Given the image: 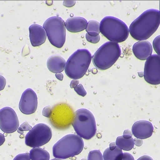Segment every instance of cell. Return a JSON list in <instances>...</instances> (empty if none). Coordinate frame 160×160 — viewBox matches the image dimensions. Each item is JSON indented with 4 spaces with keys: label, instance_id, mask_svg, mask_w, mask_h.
Segmentation results:
<instances>
[{
    "label": "cell",
    "instance_id": "52a82bcc",
    "mask_svg": "<svg viewBox=\"0 0 160 160\" xmlns=\"http://www.w3.org/2000/svg\"><path fill=\"white\" fill-rule=\"evenodd\" d=\"M43 28L50 43L57 48L63 46L66 41V26L61 18L53 17L46 20Z\"/></svg>",
    "mask_w": 160,
    "mask_h": 160
},
{
    "label": "cell",
    "instance_id": "4dcf8cb0",
    "mask_svg": "<svg viewBox=\"0 0 160 160\" xmlns=\"http://www.w3.org/2000/svg\"><path fill=\"white\" fill-rule=\"evenodd\" d=\"M132 133L131 131L129 130H126L123 133V137L125 139H130L132 138Z\"/></svg>",
    "mask_w": 160,
    "mask_h": 160
},
{
    "label": "cell",
    "instance_id": "44dd1931",
    "mask_svg": "<svg viewBox=\"0 0 160 160\" xmlns=\"http://www.w3.org/2000/svg\"><path fill=\"white\" fill-rule=\"evenodd\" d=\"M87 160H104L103 155L99 150L90 151L88 155Z\"/></svg>",
    "mask_w": 160,
    "mask_h": 160
},
{
    "label": "cell",
    "instance_id": "30bf717a",
    "mask_svg": "<svg viewBox=\"0 0 160 160\" xmlns=\"http://www.w3.org/2000/svg\"><path fill=\"white\" fill-rule=\"evenodd\" d=\"M19 121L17 113L10 107L0 109V129L6 133H12L18 130Z\"/></svg>",
    "mask_w": 160,
    "mask_h": 160
},
{
    "label": "cell",
    "instance_id": "d4e9b609",
    "mask_svg": "<svg viewBox=\"0 0 160 160\" xmlns=\"http://www.w3.org/2000/svg\"><path fill=\"white\" fill-rule=\"evenodd\" d=\"M53 108L51 106H48L43 109L42 115L45 117L50 118L52 113Z\"/></svg>",
    "mask_w": 160,
    "mask_h": 160
},
{
    "label": "cell",
    "instance_id": "e0dca14e",
    "mask_svg": "<svg viewBox=\"0 0 160 160\" xmlns=\"http://www.w3.org/2000/svg\"><path fill=\"white\" fill-rule=\"evenodd\" d=\"M29 154L31 160H49L50 159L48 152L40 147H36L31 149Z\"/></svg>",
    "mask_w": 160,
    "mask_h": 160
},
{
    "label": "cell",
    "instance_id": "d6986e66",
    "mask_svg": "<svg viewBox=\"0 0 160 160\" xmlns=\"http://www.w3.org/2000/svg\"><path fill=\"white\" fill-rule=\"evenodd\" d=\"M116 143L118 147L124 151H130L134 146V142L132 138L130 139H125L123 136L118 137L117 138Z\"/></svg>",
    "mask_w": 160,
    "mask_h": 160
},
{
    "label": "cell",
    "instance_id": "3957f363",
    "mask_svg": "<svg viewBox=\"0 0 160 160\" xmlns=\"http://www.w3.org/2000/svg\"><path fill=\"white\" fill-rule=\"evenodd\" d=\"M100 32L109 41L121 43L125 41L129 36L127 25L118 18L107 16L100 23Z\"/></svg>",
    "mask_w": 160,
    "mask_h": 160
},
{
    "label": "cell",
    "instance_id": "d590c367",
    "mask_svg": "<svg viewBox=\"0 0 160 160\" xmlns=\"http://www.w3.org/2000/svg\"><path fill=\"white\" fill-rule=\"evenodd\" d=\"M55 76L58 80L61 81H62L63 79V75L62 73H56Z\"/></svg>",
    "mask_w": 160,
    "mask_h": 160
},
{
    "label": "cell",
    "instance_id": "ac0fdd59",
    "mask_svg": "<svg viewBox=\"0 0 160 160\" xmlns=\"http://www.w3.org/2000/svg\"><path fill=\"white\" fill-rule=\"evenodd\" d=\"M103 156L104 160H122L123 152L118 146L113 151L108 148L104 151Z\"/></svg>",
    "mask_w": 160,
    "mask_h": 160
},
{
    "label": "cell",
    "instance_id": "d6a6232c",
    "mask_svg": "<svg viewBox=\"0 0 160 160\" xmlns=\"http://www.w3.org/2000/svg\"><path fill=\"white\" fill-rule=\"evenodd\" d=\"M134 144L136 145L137 146H139V147L142 146L143 144V141H142V139H134Z\"/></svg>",
    "mask_w": 160,
    "mask_h": 160
},
{
    "label": "cell",
    "instance_id": "ffe728a7",
    "mask_svg": "<svg viewBox=\"0 0 160 160\" xmlns=\"http://www.w3.org/2000/svg\"><path fill=\"white\" fill-rule=\"evenodd\" d=\"M86 31L87 33L91 32H97L99 33L100 32V23L94 20H91L88 22L87 27H86Z\"/></svg>",
    "mask_w": 160,
    "mask_h": 160
},
{
    "label": "cell",
    "instance_id": "8992f818",
    "mask_svg": "<svg viewBox=\"0 0 160 160\" xmlns=\"http://www.w3.org/2000/svg\"><path fill=\"white\" fill-rule=\"evenodd\" d=\"M72 125L77 135L85 140H90L96 135V119L93 114L88 109L82 108L75 111Z\"/></svg>",
    "mask_w": 160,
    "mask_h": 160
},
{
    "label": "cell",
    "instance_id": "ab89813d",
    "mask_svg": "<svg viewBox=\"0 0 160 160\" xmlns=\"http://www.w3.org/2000/svg\"><path fill=\"white\" fill-rule=\"evenodd\" d=\"M81 160H87V159L86 158H84V159H82Z\"/></svg>",
    "mask_w": 160,
    "mask_h": 160
},
{
    "label": "cell",
    "instance_id": "83f0119b",
    "mask_svg": "<svg viewBox=\"0 0 160 160\" xmlns=\"http://www.w3.org/2000/svg\"><path fill=\"white\" fill-rule=\"evenodd\" d=\"M76 3L75 1H72V0H68V1H64L63 5L66 7L70 8V7H73Z\"/></svg>",
    "mask_w": 160,
    "mask_h": 160
},
{
    "label": "cell",
    "instance_id": "7a4b0ae2",
    "mask_svg": "<svg viewBox=\"0 0 160 160\" xmlns=\"http://www.w3.org/2000/svg\"><path fill=\"white\" fill-rule=\"evenodd\" d=\"M92 56L86 48L77 49L66 62L65 72L67 76L78 80L85 75L91 62Z\"/></svg>",
    "mask_w": 160,
    "mask_h": 160
},
{
    "label": "cell",
    "instance_id": "b9f144b4",
    "mask_svg": "<svg viewBox=\"0 0 160 160\" xmlns=\"http://www.w3.org/2000/svg\"><path fill=\"white\" fill-rule=\"evenodd\" d=\"M0 95H1V94H0Z\"/></svg>",
    "mask_w": 160,
    "mask_h": 160
},
{
    "label": "cell",
    "instance_id": "1f68e13d",
    "mask_svg": "<svg viewBox=\"0 0 160 160\" xmlns=\"http://www.w3.org/2000/svg\"><path fill=\"white\" fill-rule=\"evenodd\" d=\"M79 84V81L78 80H72L70 83V87L71 88H74L75 87L78 86Z\"/></svg>",
    "mask_w": 160,
    "mask_h": 160
},
{
    "label": "cell",
    "instance_id": "7c38bea8",
    "mask_svg": "<svg viewBox=\"0 0 160 160\" xmlns=\"http://www.w3.org/2000/svg\"><path fill=\"white\" fill-rule=\"evenodd\" d=\"M154 128L152 123L146 120L137 121L133 125L132 133L137 139H146L153 134Z\"/></svg>",
    "mask_w": 160,
    "mask_h": 160
},
{
    "label": "cell",
    "instance_id": "4fadbf2b",
    "mask_svg": "<svg viewBox=\"0 0 160 160\" xmlns=\"http://www.w3.org/2000/svg\"><path fill=\"white\" fill-rule=\"evenodd\" d=\"M29 38L32 46H39L46 40V32L43 27L37 24H33L29 28Z\"/></svg>",
    "mask_w": 160,
    "mask_h": 160
},
{
    "label": "cell",
    "instance_id": "4316f807",
    "mask_svg": "<svg viewBox=\"0 0 160 160\" xmlns=\"http://www.w3.org/2000/svg\"><path fill=\"white\" fill-rule=\"evenodd\" d=\"M13 160H31L30 154L28 153L19 154L16 156Z\"/></svg>",
    "mask_w": 160,
    "mask_h": 160
},
{
    "label": "cell",
    "instance_id": "836d02e7",
    "mask_svg": "<svg viewBox=\"0 0 160 160\" xmlns=\"http://www.w3.org/2000/svg\"><path fill=\"white\" fill-rule=\"evenodd\" d=\"M137 160H153V159L148 155H144L140 157Z\"/></svg>",
    "mask_w": 160,
    "mask_h": 160
},
{
    "label": "cell",
    "instance_id": "6da1fadb",
    "mask_svg": "<svg viewBox=\"0 0 160 160\" xmlns=\"http://www.w3.org/2000/svg\"><path fill=\"white\" fill-rule=\"evenodd\" d=\"M160 25V13L158 10L150 9L144 12L130 25L129 32L134 39L139 41L150 38Z\"/></svg>",
    "mask_w": 160,
    "mask_h": 160
},
{
    "label": "cell",
    "instance_id": "5bb4252c",
    "mask_svg": "<svg viewBox=\"0 0 160 160\" xmlns=\"http://www.w3.org/2000/svg\"><path fill=\"white\" fill-rule=\"evenodd\" d=\"M135 56L141 61H145L151 56L152 52V47L147 40H143L135 43L132 47Z\"/></svg>",
    "mask_w": 160,
    "mask_h": 160
},
{
    "label": "cell",
    "instance_id": "ba28073f",
    "mask_svg": "<svg viewBox=\"0 0 160 160\" xmlns=\"http://www.w3.org/2000/svg\"><path fill=\"white\" fill-rule=\"evenodd\" d=\"M51 128L44 123L36 125L25 136V144L31 148L40 147L48 143L52 139Z\"/></svg>",
    "mask_w": 160,
    "mask_h": 160
},
{
    "label": "cell",
    "instance_id": "e575fe53",
    "mask_svg": "<svg viewBox=\"0 0 160 160\" xmlns=\"http://www.w3.org/2000/svg\"><path fill=\"white\" fill-rule=\"evenodd\" d=\"M5 141V137L2 134L0 133V146H2Z\"/></svg>",
    "mask_w": 160,
    "mask_h": 160
},
{
    "label": "cell",
    "instance_id": "8d00e7d4",
    "mask_svg": "<svg viewBox=\"0 0 160 160\" xmlns=\"http://www.w3.org/2000/svg\"><path fill=\"white\" fill-rule=\"evenodd\" d=\"M117 147V146L116 142H112L109 145V148L110 150L113 151V150H114Z\"/></svg>",
    "mask_w": 160,
    "mask_h": 160
},
{
    "label": "cell",
    "instance_id": "603a6c76",
    "mask_svg": "<svg viewBox=\"0 0 160 160\" xmlns=\"http://www.w3.org/2000/svg\"><path fill=\"white\" fill-rule=\"evenodd\" d=\"M32 128H33L29 124L28 122H25L18 128V132L20 134H22L24 133V132H25V131H30L32 129Z\"/></svg>",
    "mask_w": 160,
    "mask_h": 160
},
{
    "label": "cell",
    "instance_id": "277c9868",
    "mask_svg": "<svg viewBox=\"0 0 160 160\" xmlns=\"http://www.w3.org/2000/svg\"><path fill=\"white\" fill-rule=\"evenodd\" d=\"M84 142L75 134H69L54 145L53 155L55 158L66 159L79 155L84 148Z\"/></svg>",
    "mask_w": 160,
    "mask_h": 160
},
{
    "label": "cell",
    "instance_id": "f35d334b",
    "mask_svg": "<svg viewBox=\"0 0 160 160\" xmlns=\"http://www.w3.org/2000/svg\"><path fill=\"white\" fill-rule=\"evenodd\" d=\"M50 160H64V159H59V158H54Z\"/></svg>",
    "mask_w": 160,
    "mask_h": 160
},
{
    "label": "cell",
    "instance_id": "f546056e",
    "mask_svg": "<svg viewBox=\"0 0 160 160\" xmlns=\"http://www.w3.org/2000/svg\"><path fill=\"white\" fill-rule=\"evenodd\" d=\"M122 160H135L133 156L129 153H123V158Z\"/></svg>",
    "mask_w": 160,
    "mask_h": 160
},
{
    "label": "cell",
    "instance_id": "2e32d148",
    "mask_svg": "<svg viewBox=\"0 0 160 160\" xmlns=\"http://www.w3.org/2000/svg\"><path fill=\"white\" fill-rule=\"evenodd\" d=\"M66 63V61L61 56L52 55L48 60V68L52 73H61L64 70Z\"/></svg>",
    "mask_w": 160,
    "mask_h": 160
},
{
    "label": "cell",
    "instance_id": "9a60e30c",
    "mask_svg": "<svg viewBox=\"0 0 160 160\" xmlns=\"http://www.w3.org/2000/svg\"><path fill=\"white\" fill-rule=\"evenodd\" d=\"M87 20L81 17H72L69 18L65 22L67 30L71 33H78L86 29Z\"/></svg>",
    "mask_w": 160,
    "mask_h": 160
},
{
    "label": "cell",
    "instance_id": "60d3db41",
    "mask_svg": "<svg viewBox=\"0 0 160 160\" xmlns=\"http://www.w3.org/2000/svg\"><path fill=\"white\" fill-rule=\"evenodd\" d=\"M159 12H160V11H159Z\"/></svg>",
    "mask_w": 160,
    "mask_h": 160
},
{
    "label": "cell",
    "instance_id": "484cf974",
    "mask_svg": "<svg viewBox=\"0 0 160 160\" xmlns=\"http://www.w3.org/2000/svg\"><path fill=\"white\" fill-rule=\"evenodd\" d=\"M86 39L87 41L90 42V43L96 44V43H98V42H99L100 40V37L99 35L98 36H97V37H93L89 36L88 34L87 33L86 34Z\"/></svg>",
    "mask_w": 160,
    "mask_h": 160
},
{
    "label": "cell",
    "instance_id": "cb8c5ba5",
    "mask_svg": "<svg viewBox=\"0 0 160 160\" xmlns=\"http://www.w3.org/2000/svg\"><path fill=\"white\" fill-rule=\"evenodd\" d=\"M75 92L79 95V96H82V97H84L87 94L85 90L84 89V87L82 86V84H80L78 86L75 87L74 88Z\"/></svg>",
    "mask_w": 160,
    "mask_h": 160
},
{
    "label": "cell",
    "instance_id": "9c48e42d",
    "mask_svg": "<svg viewBox=\"0 0 160 160\" xmlns=\"http://www.w3.org/2000/svg\"><path fill=\"white\" fill-rule=\"evenodd\" d=\"M146 82L152 85L160 84V56L152 55L146 60L143 72Z\"/></svg>",
    "mask_w": 160,
    "mask_h": 160
},
{
    "label": "cell",
    "instance_id": "8fae6325",
    "mask_svg": "<svg viewBox=\"0 0 160 160\" xmlns=\"http://www.w3.org/2000/svg\"><path fill=\"white\" fill-rule=\"evenodd\" d=\"M38 107V98L33 89L28 88L22 94L19 108L25 115H31L36 112Z\"/></svg>",
    "mask_w": 160,
    "mask_h": 160
},
{
    "label": "cell",
    "instance_id": "5b68a950",
    "mask_svg": "<svg viewBox=\"0 0 160 160\" xmlns=\"http://www.w3.org/2000/svg\"><path fill=\"white\" fill-rule=\"evenodd\" d=\"M121 54L118 43L108 41L103 44L92 56L94 66L100 70H106L112 67Z\"/></svg>",
    "mask_w": 160,
    "mask_h": 160
},
{
    "label": "cell",
    "instance_id": "7402d4cb",
    "mask_svg": "<svg viewBox=\"0 0 160 160\" xmlns=\"http://www.w3.org/2000/svg\"><path fill=\"white\" fill-rule=\"evenodd\" d=\"M152 45L156 53L160 56V35L154 38L152 42Z\"/></svg>",
    "mask_w": 160,
    "mask_h": 160
},
{
    "label": "cell",
    "instance_id": "f1b7e54d",
    "mask_svg": "<svg viewBox=\"0 0 160 160\" xmlns=\"http://www.w3.org/2000/svg\"><path fill=\"white\" fill-rule=\"evenodd\" d=\"M6 81L5 78L3 76L0 75V91L4 89Z\"/></svg>",
    "mask_w": 160,
    "mask_h": 160
},
{
    "label": "cell",
    "instance_id": "74e56055",
    "mask_svg": "<svg viewBox=\"0 0 160 160\" xmlns=\"http://www.w3.org/2000/svg\"><path fill=\"white\" fill-rule=\"evenodd\" d=\"M87 33L88 34V35H89V36H91V37H97V36H98V35H99L98 33L94 32H88V33Z\"/></svg>",
    "mask_w": 160,
    "mask_h": 160
}]
</instances>
